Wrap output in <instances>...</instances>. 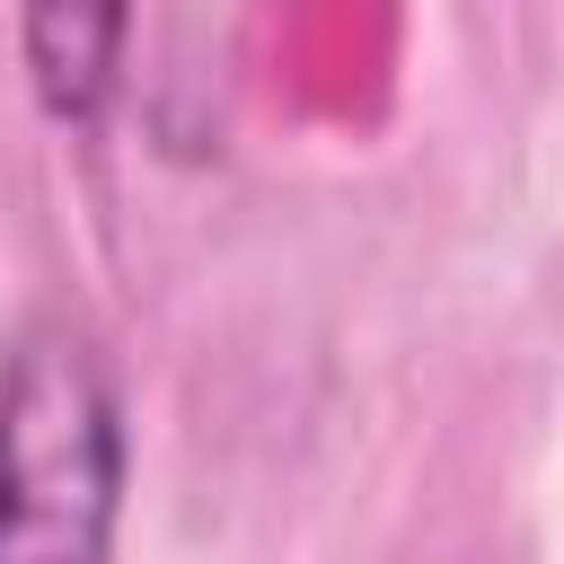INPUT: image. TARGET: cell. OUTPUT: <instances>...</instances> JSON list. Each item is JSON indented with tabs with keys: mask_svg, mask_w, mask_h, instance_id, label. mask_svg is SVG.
Returning a JSON list of instances; mask_svg holds the SVG:
<instances>
[{
	"mask_svg": "<svg viewBox=\"0 0 564 564\" xmlns=\"http://www.w3.org/2000/svg\"><path fill=\"white\" fill-rule=\"evenodd\" d=\"M123 511V405L70 317H35L0 370V564H106Z\"/></svg>",
	"mask_w": 564,
	"mask_h": 564,
	"instance_id": "obj_1",
	"label": "cell"
},
{
	"mask_svg": "<svg viewBox=\"0 0 564 564\" xmlns=\"http://www.w3.org/2000/svg\"><path fill=\"white\" fill-rule=\"evenodd\" d=\"M132 0H18V53L53 123H97L123 70Z\"/></svg>",
	"mask_w": 564,
	"mask_h": 564,
	"instance_id": "obj_2",
	"label": "cell"
}]
</instances>
